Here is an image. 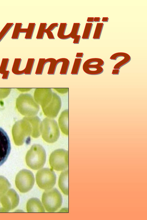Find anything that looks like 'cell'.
<instances>
[{
  "label": "cell",
  "instance_id": "obj_23",
  "mask_svg": "<svg viewBox=\"0 0 147 220\" xmlns=\"http://www.w3.org/2000/svg\"><path fill=\"white\" fill-rule=\"evenodd\" d=\"M93 24L92 23H86L82 37L83 39H88Z\"/></svg>",
  "mask_w": 147,
  "mask_h": 220
},
{
  "label": "cell",
  "instance_id": "obj_12",
  "mask_svg": "<svg viewBox=\"0 0 147 220\" xmlns=\"http://www.w3.org/2000/svg\"><path fill=\"white\" fill-rule=\"evenodd\" d=\"M53 92L50 88H36L34 91L33 97L35 101L42 108L51 101Z\"/></svg>",
  "mask_w": 147,
  "mask_h": 220
},
{
  "label": "cell",
  "instance_id": "obj_27",
  "mask_svg": "<svg viewBox=\"0 0 147 220\" xmlns=\"http://www.w3.org/2000/svg\"><path fill=\"white\" fill-rule=\"evenodd\" d=\"M14 25L13 23H7L0 32V42Z\"/></svg>",
  "mask_w": 147,
  "mask_h": 220
},
{
  "label": "cell",
  "instance_id": "obj_41",
  "mask_svg": "<svg viewBox=\"0 0 147 220\" xmlns=\"http://www.w3.org/2000/svg\"><path fill=\"white\" fill-rule=\"evenodd\" d=\"M109 18L108 17H103L102 21L103 22H107L108 21Z\"/></svg>",
  "mask_w": 147,
  "mask_h": 220
},
{
  "label": "cell",
  "instance_id": "obj_31",
  "mask_svg": "<svg viewBox=\"0 0 147 220\" xmlns=\"http://www.w3.org/2000/svg\"><path fill=\"white\" fill-rule=\"evenodd\" d=\"M11 90V88H0V99H4L9 95Z\"/></svg>",
  "mask_w": 147,
  "mask_h": 220
},
{
  "label": "cell",
  "instance_id": "obj_21",
  "mask_svg": "<svg viewBox=\"0 0 147 220\" xmlns=\"http://www.w3.org/2000/svg\"><path fill=\"white\" fill-rule=\"evenodd\" d=\"M47 63L50 62V64L47 74H54L57 66L56 60L53 58H49L46 59Z\"/></svg>",
  "mask_w": 147,
  "mask_h": 220
},
{
  "label": "cell",
  "instance_id": "obj_22",
  "mask_svg": "<svg viewBox=\"0 0 147 220\" xmlns=\"http://www.w3.org/2000/svg\"><path fill=\"white\" fill-rule=\"evenodd\" d=\"M131 60V57L130 56L127 54L122 60L117 63L115 65L113 68L114 69L119 70L122 67L129 62Z\"/></svg>",
  "mask_w": 147,
  "mask_h": 220
},
{
  "label": "cell",
  "instance_id": "obj_26",
  "mask_svg": "<svg viewBox=\"0 0 147 220\" xmlns=\"http://www.w3.org/2000/svg\"><path fill=\"white\" fill-rule=\"evenodd\" d=\"M82 59L81 58H76L75 59L71 71L72 74L76 75L78 73Z\"/></svg>",
  "mask_w": 147,
  "mask_h": 220
},
{
  "label": "cell",
  "instance_id": "obj_36",
  "mask_svg": "<svg viewBox=\"0 0 147 220\" xmlns=\"http://www.w3.org/2000/svg\"><path fill=\"white\" fill-rule=\"evenodd\" d=\"M17 89L20 91L24 92L30 91L32 88H17Z\"/></svg>",
  "mask_w": 147,
  "mask_h": 220
},
{
  "label": "cell",
  "instance_id": "obj_30",
  "mask_svg": "<svg viewBox=\"0 0 147 220\" xmlns=\"http://www.w3.org/2000/svg\"><path fill=\"white\" fill-rule=\"evenodd\" d=\"M34 58H28L25 69L24 74H31L35 61Z\"/></svg>",
  "mask_w": 147,
  "mask_h": 220
},
{
  "label": "cell",
  "instance_id": "obj_19",
  "mask_svg": "<svg viewBox=\"0 0 147 220\" xmlns=\"http://www.w3.org/2000/svg\"><path fill=\"white\" fill-rule=\"evenodd\" d=\"M67 24L65 23H61L57 34L58 37L61 40H66L70 38L69 34L65 35L64 33Z\"/></svg>",
  "mask_w": 147,
  "mask_h": 220
},
{
  "label": "cell",
  "instance_id": "obj_16",
  "mask_svg": "<svg viewBox=\"0 0 147 220\" xmlns=\"http://www.w3.org/2000/svg\"><path fill=\"white\" fill-rule=\"evenodd\" d=\"M80 25V23H74L71 32L69 34L70 38L74 39L73 42L74 44H78L79 43L81 36L78 35V34Z\"/></svg>",
  "mask_w": 147,
  "mask_h": 220
},
{
  "label": "cell",
  "instance_id": "obj_40",
  "mask_svg": "<svg viewBox=\"0 0 147 220\" xmlns=\"http://www.w3.org/2000/svg\"><path fill=\"white\" fill-rule=\"evenodd\" d=\"M100 19V17H94V21L95 22H99Z\"/></svg>",
  "mask_w": 147,
  "mask_h": 220
},
{
  "label": "cell",
  "instance_id": "obj_11",
  "mask_svg": "<svg viewBox=\"0 0 147 220\" xmlns=\"http://www.w3.org/2000/svg\"><path fill=\"white\" fill-rule=\"evenodd\" d=\"M10 141L6 132L0 127V166L6 160L10 152Z\"/></svg>",
  "mask_w": 147,
  "mask_h": 220
},
{
  "label": "cell",
  "instance_id": "obj_34",
  "mask_svg": "<svg viewBox=\"0 0 147 220\" xmlns=\"http://www.w3.org/2000/svg\"><path fill=\"white\" fill-rule=\"evenodd\" d=\"M58 26V23H53L51 24L46 29L47 30L51 31H53L55 28Z\"/></svg>",
  "mask_w": 147,
  "mask_h": 220
},
{
  "label": "cell",
  "instance_id": "obj_14",
  "mask_svg": "<svg viewBox=\"0 0 147 220\" xmlns=\"http://www.w3.org/2000/svg\"><path fill=\"white\" fill-rule=\"evenodd\" d=\"M68 109L63 111L58 119V123L62 132L65 134L68 135Z\"/></svg>",
  "mask_w": 147,
  "mask_h": 220
},
{
  "label": "cell",
  "instance_id": "obj_2",
  "mask_svg": "<svg viewBox=\"0 0 147 220\" xmlns=\"http://www.w3.org/2000/svg\"><path fill=\"white\" fill-rule=\"evenodd\" d=\"M16 105L20 112L25 115L35 116L40 110L39 105L29 93L20 94L17 98Z\"/></svg>",
  "mask_w": 147,
  "mask_h": 220
},
{
  "label": "cell",
  "instance_id": "obj_33",
  "mask_svg": "<svg viewBox=\"0 0 147 220\" xmlns=\"http://www.w3.org/2000/svg\"><path fill=\"white\" fill-rule=\"evenodd\" d=\"M45 33L47 34L48 38L49 39H55V38L52 32L50 31L47 30L46 29L44 30Z\"/></svg>",
  "mask_w": 147,
  "mask_h": 220
},
{
  "label": "cell",
  "instance_id": "obj_8",
  "mask_svg": "<svg viewBox=\"0 0 147 220\" xmlns=\"http://www.w3.org/2000/svg\"><path fill=\"white\" fill-rule=\"evenodd\" d=\"M19 202V196L13 189L0 196V213H7L15 208Z\"/></svg>",
  "mask_w": 147,
  "mask_h": 220
},
{
  "label": "cell",
  "instance_id": "obj_39",
  "mask_svg": "<svg viewBox=\"0 0 147 220\" xmlns=\"http://www.w3.org/2000/svg\"><path fill=\"white\" fill-rule=\"evenodd\" d=\"M94 17H88L87 21L88 22H94Z\"/></svg>",
  "mask_w": 147,
  "mask_h": 220
},
{
  "label": "cell",
  "instance_id": "obj_5",
  "mask_svg": "<svg viewBox=\"0 0 147 220\" xmlns=\"http://www.w3.org/2000/svg\"><path fill=\"white\" fill-rule=\"evenodd\" d=\"M36 178L38 186L46 190L52 188L54 186L56 182V176L52 169L44 168L37 172Z\"/></svg>",
  "mask_w": 147,
  "mask_h": 220
},
{
  "label": "cell",
  "instance_id": "obj_4",
  "mask_svg": "<svg viewBox=\"0 0 147 220\" xmlns=\"http://www.w3.org/2000/svg\"><path fill=\"white\" fill-rule=\"evenodd\" d=\"M41 134L42 138L47 142L52 143L56 142L60 135L57 122L51 118H44L42 122Z\"/></svg>",
  "mask_w": 147,
  "mask_h": 220
},
{
  "label": "cell",
  "instance_id": "obj_28",
  "mask_svg": "<svg viewBox=\"0 0 147 220\" xmlns=\"http://www.w3.org/2000/svg\"><path fill=\"white\" fill-rule=\"evenodd\" d=\"M47 63L45 58H40L38 64L35 74H42L45 64Z\"/></svg>",
  "mask_w": 147,
  "mask_h": 220
},
{
  "label": "cell",
  "instance_id": "obj_13",
  "mask_svg": "<svg viewBox=\"0 0 147 220\" xmlns=\"http://www.w3.org/2000/svg\"><path fill=\"white\" fill-rule=\"evenodd\" d=\"M26 209L28 213L45 212L41 201L36 198H32L28 200L26 204Z\"/></svg>",
  "mask_w": 147,
  "mask_h": 220
},
{
  "label": "cell",
  "instance_id": "obj_10",
  "mask_svg": "<svg viewBox=\"0 0 147 220\" xmlns=\"http://www.w3.org/2000/svg\"><path fill=\"white\" fill-rule=\"evenodd\" d=\"M61 104L60 97L53 92L51 101L45 107L42 108L44 114L49 118L56 117L61 108Z\"/></svg>",
  "mask_w": 147,
  "mask_h": 220
},
{
  "label": "cell",
  "instance_id": "obj_17",
  "mask_svg": "<svg viewBox=\"0 0 147 220\" xmlns=\"http://www.w3.org/2000/svg\"><path fill=\"white\" fill-rule=\"evenodd\" d=\"M11 187V184L7 179L0 175V196L5 193Z\"/></svg>",
  "mask_w": 147,
  "mask_h": 220
},
{
  "label": "cell",
  "instance_id": "obj_3",
  "mask_svg": "<svg viewBox=\"0 0 147 220\" xmlns=\"http://www.w3.org/2000/svg\"><path fill=\"white\" fill-rule=\"evenodd\" d=\"M42 202L45 209L49 212H54L61 206L62 197L56 188L46 190L43 193Z\"/></svg>",
  "mask_w": 147,
  "mask_h": 220
},
{
  "label": "cell",
  "instance_id": "obj_25",
  "mask_svg": "<svg viewBox=\"0 0 147 220\" xmlns=\"http://www.w3.org/2000/svg\"><path fill=\"white\" fill-rule=\"evenodd\" d=\"M35 23H29L27 32L25 37L26 39H31L32 38L34 28L36 26Z\"/></svg>",
  "mask_w": 147,
  "mask_h": 220
},
{
  "label": "cell",
  "instance_id": "obj_15",
  "mask_svg": "<svg viewBox=\"0 0 147 220\" xmlns=\"http://www.w3.org/2000/svg\"><path fill=\"white\" fill-rule=\"evenodd\" d=\"M58 185L62 192L65 195H68V170L62 172L59 179Z\"/></svg>",
  "mask_w": 147,
  "mask_h": 220
},
{
  "label": "cell",
  "instance_id": "obj_1",
  "mask_svg": "<svg viewBox=\"0 0 147 220\" xmlns=\"http://www.w3.org/2000/svg\"><path fill=\"white\" fill-rule=\"evenodd\" d=\"M46 154L44 148L39 144L33 145L27 152L26 158L27 165L34 170H38L44 166Z\"/></svg>",
  "mask_w": 147,
  "mask_h": 220
},
{
  "label": "cell",
  "instance_id": "obj_6",
  "mask_svg": "<svg viewBox=\"0 0 147 220\" xmlns=\"http://www.w3.org/2000/svg\"><path fill=\"white\" fill-rule=\"evenodd\" d=\"M49 162L51 168L55 170L61 171L68 167V152L62 149L56 150L51 154Z\"/></svg>",
  "mask_w": 147,
  "mask_h": 220
},
{
  "label": "cell",
  "instance_id": "obj_18",
  "mask_svg": "<svg viewBox=\"0 0 147 220\" xmlns=\"http://www.w3.org/2000/svg\"><path fill=\"white\" fill-rule=\"evenodd\" d=\"M22 23H16L15 25L11 38L18 39L20 33H26L27 28H22Z\"/></svg>",
  "mask_w": 147,
  "mask_h": 220
},
{
  "label": "cell",
  "instance_id": "obj_29",
  "mask_svg": "<svg viewBox=\"0 0 147 220\" xmlns=\"http://www.w3.org/2000/svg\"><path fill=\"white\" fill-rule=\"evenodd\" d=\"M47 25V23H40L38 31L36 36L37 39H42L45 34L44 30L46 29Z\"/></svg>",
  "mask_w": 147,
  "mask_h": 220
},
{
  "label": "cell",
  "instance_id": "obj_9",
  "mask_svg": "<svg viewBox=\"0 0 147 220\" xmlns=\"http://www.w3.org/2000/svg\"><path fill=\"white\" fill-rule=\"evenodd\" d=\"M104 64V61L100 58H90L84 62L83 65V69L87 74L91 75H98L103 72V69L101 66Z\"/></svg>",
  "mask_w": 147,
  "mask_h": 220
},
{
  "label": "cell",
  "instance_id": "obj_20",
  "mask_svg": "<svg viewBox=\"0 0 147 220\" xmlns=\"http://www.w3.org/2000/svg\"><path fill=\"white\" fill-rule=\"evenodd\" d=\"M57 63H62L60 72L61 74H66L67 73L70 64L69 60L66 58H61L56 60Z\"/></svg>",
  "mask_w": 147,
  "mask_h": 220
},
{
  "label": "cell",
  "instance_id": "obj_32",
  "mask_svg": "<svg viewBox=\"0 0 147 220\" xmlns=\"http://www.w3.org/2000/svg\"><path fill=\"white\" fill-rule=\"evenodd\" d=\"M57 92L62 94H64L68 92V88H54L53 89Z\"/></svg>",
  "mask_w": 147,
  "mask_h": 220
},
{
  "label": "cell",
  "instance_id": "obj_38",
  "mask_svg": "<svg viewBox=\"0 0 147 220\" xmlns=\"http://www.w3.org/2000/svg\"><path fill=\"white\" fill-rule=\"evenodd\" d=\"M84 55V54L83 53H77L76 57L77 58H82Z\"/></svg>",
  "mask_w": 147,
  "mask_h": 220
},
{
  "label": "cell",
  "instance_id": "obj_35",
  "mask_svg": "<svg viewBox=\"0 0 147 220\" xmlns=\"http://www.w3.org/2000/svg\"><path fill=\"white\" fill-rule=\"evenodd\" d=\"M9 72V71H6L3 74L2 78L4 79H7V78Z\"/></svg>",
  "mask_w": 147,
  "mask_h": 220
},
{
  "label": "cell",
  "instance_id": "obj_37",
  "mask_svg": "<svg viewBox=\"0 0 147 220\" xmlns=\"http://www.w3.org/2000/svg\"><path fill=\"white\" fill-rule=\"evenodd\" d=\"M119 71V70L114 69L113 70L112 74L113 75H118Z\"/></svg>",
  "mask_w": 147,
  "mask_h": 220
},
{
  "label": "cell",
  "instance_id": "obj_7",
  "mask_svg": "<svg viewBox=\"0 0 147 220\" xmlns=\"http://www.w3.org/2000/svg\"><path fill=\"white\" fill-rule=\"evenodd\" d=\"M35 182L33 173L30 170L24 169L17 175L15 184L17 188L22 193L26 192L32 188Z\"/></svg>",
  "mask_w": 147,
  "mask_h": 220
},
{
  "label": "cell",
  "instance_id": "obj_24",
  "mask_svg": "<svg viewBox=\"0 0 147 220\" xmlns=\"http://www.w3.org/2000/svg\"><path fill=\"white\" fill-rule=\"evenodd\" d=\"M104 24L103 23H97L96 24L93 38L99 39L102 31Z\"/></svg>",
  "mask_w": 147,
  "mask_h": 220
}]
</instances>
